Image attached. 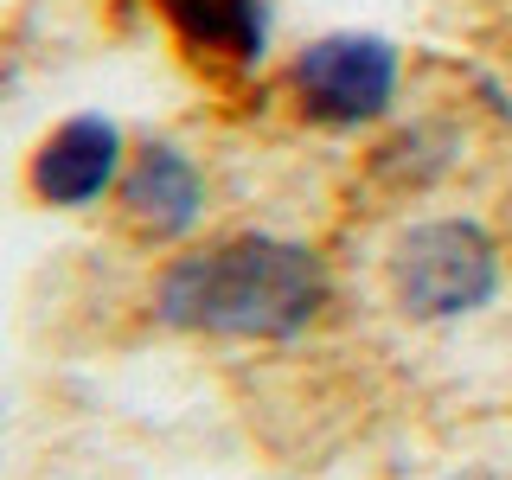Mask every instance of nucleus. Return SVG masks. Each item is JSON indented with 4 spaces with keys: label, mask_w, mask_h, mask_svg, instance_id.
<instances>
[{
    "label": "nucleus",
    "mask_w": 512,
    "mask_h": 480,
    "mask_svg": "<svg viewBox=\"0 0 512 480\" xmlns=\"http://www.w3.org/2000/svg\"><path fill=\"white\" fill-rule=\"evenodd\" d=\"M167 20L186 32V45L218 52L231 64H256L269 45V13L263 0H160Z\"/></svg>",
    "instance_id": "nucleus-6"
},
{
    "label": "nucleus",
    "mask_w": 512,
    "mask_h": 480,
    "mask_svg": "<svg viewBox=\"0 0 512 480\" xmlns=\"http://www.w3.org/2000/svg\"><path fill=\"white\" fill-rule=\"evenodd\" d=\"M327 269L308 244L282 237H231L192 250L160 276V320L218 340H288L320 314Z\"/></svg>",
    "instance_id": "nucleus-1"
},
{
    "label": "nucleus",
    "mask_w": 512,
    "mask_h": 480,
    "mask_svg": "<svg viewBox=\"0 0 512 480\" xmlns=\"http://www.w3.org/2000/svg\"><path fill=\"white\" fill-rule=\"evenodd\" d=\"M122 212L141 237H180L205 212V180L199 167L173 148V141H148L122 173Z\"/></svg>",
    "instance_id": "nucleus-5"
},
{
    "label": "nucleus",
    "mask_w": 512,
    "mask_h": 480,
    "mask_svg": "<svg viewBox=\"0 0 512 480\" xmlns=\"http://www.w3.org/2000/svg\"><path fill=\"white\" fill-rule=\"evenodd\" d=\"M391 288L416 320H455L474 314L500 288V250L468 218H429L397 237Z\"/></svg>",
    "instance_id": "nucleus-2"
},
{
    "label": "nucleus",
    "mask_w": 512,
    "mask_h": 480,
    "mask_svg": "<svg viewBox=\"0 0 512 480\" xmlns=\"http://www.w3.org/2000/svg\"><path fill=\"white\" fill-rule=\"evenodd\" d=\"M295 96L314 122L352 128L384 116V103L397 96V52L372 32H333L314 39L295 58Z\"/></svg>",
    "instance_id": "nucleus-3"
},
{
    "label": "nucleus",
    "mask_w": 512,
    "mask_h": 480,
    "mask_svg": "<svg viewBox=\"0 0 512 480\" xmlns=\"http://www.w3.org/2000/svg\"><path fill=\"white\" fill-rule=\"evenodd\" d=\"M122 173V128L109 116H71L32 154V192L45 205H90Z\"/></svg>",
    "instance_id": "nucleus-4"
}]
</instances>
